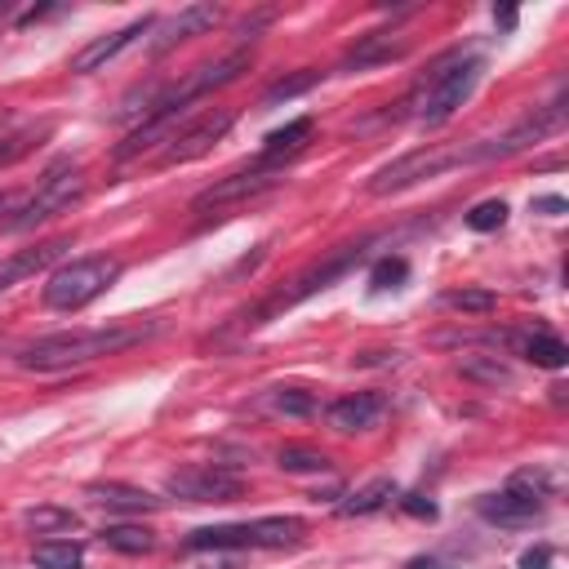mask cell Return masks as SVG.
<instances>
[{
    "label": "cell",
    "mask_w": 569,
    "mask_h": 569,
    "mask_svg": "<svg viewBox=\"0 0 569 569\" xmlns=\"http://www.w3.org/2000/svg\"><path fill=\"white\" fill-rule=\"evenodd\" d=\"M267 22H271V13H258V18H244L236 36H240V40H253V31H258V27H267Z\"/></svg>",
    "instance_id": "obj_36"
},
{
    "label": "cell",
    "mask_w": 569,
    "mask_h": 569,
    "mask_svg": "<svg viewBox=\"0 0 569 569\" xmlns=\"http://www.w3.org/2000/svg\"><path fill=\"white\" fill-rule=\"evenodd\" d=\"M453 164H467V151L462 147L458 151H449V147H418V151L391 160L387 169H378L369 178V196H396V191H405V187H413L422 178H436V173L453 169Z\"/></svg>",
    "instance_id": "obj_8"
},
{
    "label": "cell",
    "mask_w": 569,
    "mask_h": 569,
    "mask_svg": "<svg viewBox=\"0 0 569 569\" xmlns=\"http://www.w3.org/2000/svg\"><path fill=\"white\" fill-rule=\"evenodd\" d=\"M93 502H102V507H111V511H160L164 507V498H156V493H147V489H138V485H120V480H93L89 489H84Z\"/></svg>",
    "instance_id": "obj_18"
},
{
    "label": "cell",
    "mask_w": 569,
    "mask_h": 569,
    "mask_svg": "<svg viewBox=\"0 0 569 569\" xmlns=\"http://www.w3.org/2000/svg\"><path fill=\"white\" fill-rule=\"evenodd\" d=\"M236 124V111H227V107H218V111H204V116H196V120H187L173 138H169V147L160 151V164H187V160H200L227 129Z\"/></svg>",
    "instance_id": "obj_10"
},
{
    "label": "cell",
    "mask_w": 569,
    "mask_h": 569,
    "mask_svg": "<svg viewBox=\"0 0 569 569\" xmlns=\"http://www.w3.org/2000/svg\"><path fill=\"white\" fill-rule=\"evenodd\" d=\"M151 333H156V325H142V320L102 325V329H76V333H49V338L27 342L18 351V365L36 369V373H58V369H76V365H93L102 356L129 351V347L147 342Z\"/></svg>",
    "instance_id": "obj_1"
},
{
    "label": "cell",
    "mask_w": 569,
    "mask_h": 569,
    "mask_svg": "<svg viewBox=\"0 0 569 569\" xmlns=\"http://www.w3.org/2000/svg\"><path fill=\"white\" fill-rule=\"evenodd\" d=\"M458 373L485 387H511V369L498 356H458Z\"/></svg>",
    "instance_id": "obj_23"
},
{
    "label": "cell",
    "mask_w": 569,
    "mask_h": 569,
    "mask_svg": "<svg viewBox=\"0 0 569 569\" xmlns=\"http://www.w3.org/2000/svg\"><path fill=\"white\" fill-rule=\"evenodd\" d=\"M405 53H409V40H405V36H396V31H373V36H365L360 44H351V49L342 53L338 71H369V67H382V62L405 58Z\"/></svg>",
    "instance_id": "obj_16"
},
{
    "label": "cell",
    "mask_w": 569,
    "mask_h": 569,
    "mask_svg": "<svg viewBox=\"0 0 569 569\" xmlns=\"http://www.w3.org/2000/svg\"><path fill=\"white\" fill-rule=\"evenodd\" d=\"M71 249V240L67 236H58V240H44V244H36V249H22V253H13V258H4L0 262V293L4 289H13L18 280H27V276H36V271H44L53 258H62Z\"/></svg>",
    "instance_id": "obj_17"
},
{
    "label": "cell",
    "mask_w": 569,
    "mask_h": 569,
    "mask_svg": "<svg viewBox=\"0 0 569 569\" xmlns=\"http://www.w3.org/2000/svg\"><path fill=\"white\" fill-rule=\"evenodd\" d=\"M493 22H498L502 31H511V27H516V9H493Z\"/></svg>",
    "instance_id": "obj_39"
},
{
    "label": "cell",
    "mask_w": 569,
    "mask_h": 569,
    "mask_svg": "<svg viewBox=\"0 0 569 569\" xmlns=\"http://www.w3.org/2000/svg\"><path fill=\"white\" fill-rule=\"evenodd\" d=\"M284 182V169H271V164H249V169H240V173H227V178H218L213 187H204V191H196L191 196V213H218V209H231V204H240V200H253V196H262V191H271V187H280Z\"/></svg>",
    "instance_id": "obj_9"
},
{
    "label": "cell",
    "mask_w": 569,
    "mask_h": 569,
    "mask_svg": "<svg viewBox=\"0 0 569 569\" xmlns=\"http://www.w3.org/2000/svg\"><path fill=\"white\" fill-rule=\"evenodd\" d=\"M31 565H36V569H80V565H84V551H80V542L44 538V542L31 547Z\"/></svg>",
    "instance_id": "obj_22"
},
{
    "label": "cell",
    "mask_w": 569,
    "mask_h": 569,
    "mask_svg": "<svg viewBox=\"0 0 569 569\" xmlns=\"http://www.w3.org/2000/svg\"><path fill=\"white\" fill-rule=\"evenodd\" d=\"M387 413V400L378 396V391H356V396H342V400H333L329 405V427L333 431H369V427H378V418Z\"/></svg>",
    "instance_id": "obj_15"
},
{
    "label": "cell",
    "mask_w": 569,
    "mask_h": 569,
    "mask_svg": "<svg viewBox=\"0 0 569 569\" xmlns=\"http://www.w3.org/2000/svg\"><path fill=\"white\" fill-rule=\"evenodd\" d=\"M151 27H156V18H147V13H142V18H133L129 27H120V31H111V36H98V40H89V44H84V49L71 58V71H76V76L102 71L111 58H120V53H124V49H129L138 36H147Z\"/></svg>",
    "instance_id": "obj_12"
},
{
    "label": "cell",
    "mask_w": 569,
    "mask_h": 569,
    "mask_svg": "<svg viewBox=\"0 0 569 569\" xmlns=\"http://www.w3.org/2000/svg\"><path fill=\"white\" fill-rule=\"evenodd\" d=\"M542 498H547V476L542 471H516L507 480V489L498 493H485L476 502V511L489 520V525H507V529H520V525H533L542 516Z\"/></svg>",
    "instance_id": "obj_5"
},
{
    "label": "cell",
    "mask_w": 569,
    "mask_h": 569,
    "mask_svg": "<svg viewBox=\"0 0 569 569\" xmlns=\"http://www.w3.org/2000/svg\"><path fill=\"white\" fill-rule=\"evenodd\" d=\"M440 302L453 307V311H467V316H489L498 307V298L489 289H449Z\"/></svg>",
    "instance_id": "obj_28"
},
{
    "label": "cell",
    "mask_w": 569,
    "mask_h": 569,
    "mask_svg": "<svg viewBox=\"0 0 569 569\" xmlns=\"http://www.w3.org/2000/svg\"><path fill=\"white\" fill-rule=\"evenodd\" d=\"M405 276H409V262H405V258H382V262H373L369 284H373V289H396Z\"/></svg>",
    "instance_id": "obj_32"
},
{
    "label": "cell",
    "mask_w": 569,
    "mask_h": 569,
    "mask_svg": "<svg viewBox=\"0 0 569 569\" xmlns=\"http://www.w3.org/2000/svg\"><path fill=\"white\" fill-rule=\"evenodd\" d=\"M49 133H53V124L44 120V124H36V129H22V133L4 138V142H0V169H9L13 160H22L27 151H36V147H40V142H44Z\"/></svg>",
    "instance_id": "obj_26"
},
{
    "label": "cell",
    "mask_w": 569,
    "mask_h": 569,
    "mask_svg": "<svg viewBox=\"0 0 569 569\" xmlns=\"http://www.w3.org/2000/svg\"><path fill=\"white\" fill-rule=\"evenodd\" d=\"M222 22V9L218 4H187L182 13H173L164 27H160V36L151 40V53H169L173 44H182V40H191V36H204L209 27H218Z\"/></svg>",
    "instance_id": "obj_14"
},
{
    "label": "cell",
    "mask_w": 569,
    "mask_h": 569,
    "mask_svg": "<svg viewBox=\"0 0 569 569\" xmlns=\"http://www.w3.org/2000/svg\"><path fill=\"white\" fill-rule=\"evenodd\" d=\"M365 249H369V240H356V244H342L338 253H329L325 262H316L311 271H302L298 280H289V289H280V293H271L258 311H253V320L249 325H258V320H267V316H276V311H284V307H298L302 298H311L316 289H329L333 280H342L360 258H365Z\"/></svg>",
    "instance_id": "obj_6"
},
{
    "label": "cell",
    "mask_w": 569,
    "mask_h": 569,
    "mask_svg": "<svg viewBox=\"0 0 569 569\" xmlns=\"http://www.w3.org/2000/svg\"><path fill=\"white\" fill-rule=\"evenodd\" d=\"M22 525L31 533H71V529H80V516L71 507H31V511H22Z\"/></svg>",
    "instance_id": "obj_24"
},
{
    "label": "cell",
    "mask_w": 569,
    "mask_h": 569,
    "mask_svg": "<svg viewBox=\"0 0 569 569\" xmlns=\"http://www.w3.org/2000/svg\"><path fill=\"white\" fill-rule=\"evenodd\" d=\"M516 347H520L525 360H533L538 369H565V360H569V347H565L556 333H529V338H520Z\"/></svg>",
    "instance_id": "obj_21"
},
{
    "label": "cell",
    "mask_w": 569,
    "mask_h": 569,
    "mask_svg": "<svg viewBox=\"0 0 569 569\" xmlns=\"http://www.w3.org/2000/svg\"><path fill=\"white\" fill-rule=\"evenodd\" d=\"M98 538H102L111 551H124V556H142V551L156 547V533L142 529V525H107Z\"/></svg>",
    "instance_id": "obj_25"
},
{
    "label": "cell",
    "mask_w": 569,
    "mask_h": 569,
    "mask_svg": "<svg viewBox=\"0 0 569 569\" xmlns=\"http://www.w3.org/2000/svg\"><path fill=\"white\" fill-rule=\"evenodd\" d=\"M480 76H485V62H480L476 53H445V58L418 80V89L409 93L405 107H413V120H422V124H445V120L476 93Z\"/></svg>",
    "instance_id": "obj_2"
},
{
    "label": "cell",
    "mask_w": 569,
    "mask_h": 569,
    "mask_svg": "<svg viewBox=\"0 0 569 569\" xmlns=\"http://www.w3.org/2000/svg\"><path fill=\"white\" fill-rule=\"evenodd\" d=\"M565 124V107L560 102H547V107H533L520 124H511L502 138H489V142H476L467 147V164H485V160H507V156H520L538 142H547L556 129Z\"/></svg>",
    "instance_id": "obj_7"
},
{
    "label": "cell",
    "mask_w": 569,
    "mask_h": 569,
    "mask_svg": "<svg viewBox=\"0 0 569 569\" xmlns=\"http://www.w3.org/2000/svg\"><path fill=\"white\" fill-rule=\"evenodd\" d=\"M182 124H187V111H156V116H147V120L116 147V160H138V156H147V151H156V147H169V138H173Z\"/></svg>",
    "instance_id": "obj_13"
},
{
    "label": "cell",
    "mask_w": 569,
    "mask_h": 569,
    "mask_svg": "<svg viewBox=\"0 0 569 569\" xmlns=\"http://www.w3.org/2000/svg\"><path fill=\"white\" fill-rule=\"evenodd\" d=\"M400 507H405L409 516H418V520H436V502H431V498H422V493H405V498H400Z\"/></svg>",
    "instance_id": "obj_33"
},
{
    "label": "cell",
    "mask_w": 569,
    "mask_h": 569,
    "mask_svg": "<svg viewBox=\"0 0 569 569\" xmlns=\"http://www.w3.org/2000/svg\"><path fill=\"white\" fill-rule=\"evenodd\" d=\"M84 187H89V178H84L80 164H71V160L49 164L44 178L36 182V191L27 196L22 213L13 218V231H27V227H36V222H49L53 213H67V209L84 196Z\"/></svg>",
    "instance_id": "obj_4"
},
{
    "label": "cell",
    "mask_w": 569,
    "mask_h": 569,
    "mask_svg": "<svg viewBox=\"0 0 569 569\" xmlns=\"http://www.w3.org/2000/svg\"><path fill=\"white\" fill-rule=\"evenodd\" d=\"M124 262L111 258V253H93V258H76V262H62L49 284H44V307L53 311H80L89 307L93 298H102L116 280H120Z\"/></svg>",
    "instance_id": "obj_3"
},
{
    "label": "cell",
    "mask_w": 569,
    "mask_h": 569,
    "mask_svg": "<svg viewBox=\"0 0 569 569\" xmlns=\"http://www.w3.org/2000/svg\"><path fill=\"white\" fill-rule=\"evenodd\" d=\"M276 462H280L284 471H329V458H325L320 449H311V445H284V449L276 453Z\"/></svg>",
    "instance_id": "obj_29"
},
{
    "label": "cell",
    "mask_w": 569,
    "mask_h": 569,
    "mask_svg": "<svg viewBox=\"0 0 569 569\" xmlns=\"http://www.w3.org/2000/svg\"><path fill=\"white\" fill-rule=\"evenodd\" d=\"M271 409L284 413V418H311L316 413V396L302 391V387H276L271 391Z\"/></svg>",
    "instance_id": "obj_27"
},
{
    "label": "cell",
    "mask_w": 569,
    "mask_h": 569,
    "mask_svg": "<svg viewBox=\"0 0 569 569\" xmlns=\"http://www.w3.org/2000/svg\"><path fill=\"white\" fill-rule=\"evenodd\" d=\"M507 222V200H480L467 209V227L471 231H498Z\"/></svg>",
    "instance_id": "obj_31"
},
{
    "label": "cell",
    "mask_w": 569,
    "mask_h": 569,
    "mask_svg": "<svg viewBox=\"0 0 569 569\" xmlns=\"http://www.w3.org/2000/svg\"><path fill=\"white\" fill-rule=\"evenodd\" d=\"M405 569H445V560L440 556H413Z\"/></svg>",
    "instance_id": "obj_38"
},
{
    "label": "cell",
    "mask_w": 569,
    "mask_h": 569,
    "mask_svg": "<svg viewBox=\"0 0 569 569\" xmlns=\"http://www.w3.org/2000/svg\"><path fill=\"white\" fill-rule=\"evenodd\" d=\"M311 116H298V120H289L284 129H271L267 133V142H262V156H258V164H271V169H284V160H293L302 147H307V138H311Z\"/></svg>",
    "instance_id": "obj_19"
},
{
    "label": "cell",
    "mask_w": 569,
    "mask_h": 569,
    "mask_svg": "<svg viewBox=\"0 0 569 569\" xmlns=\"http://www.w3.org/2000/svg\"><path fill=\"white\" fill-rule=\"evenodd\" d=\"M316 80H320V71H298V76H284V80H276V84L262 93V107H276V102H284V98H298V93H307Z\"/></svg>",
    "instance_id": "obj_30"
},
{
    "label": "cell",
    "mask_w": 569,
    "mask_h": 569,
    "mask_svg": "<svg viewBox=\"0 0 569 569\" xmlns=\"http://www.w3.org/2000/svg\"><path fill=\"white\" fill-rule=\"evenodd\" d=\"M396 498V480H387V476H378V480H369V485H360L338 511L342 516H373V511H382L387 502Z\"/></svg>",
    "instance_id": "obj_20"
},
{
    "label": "cell",
    "mask_w": 569,
    "mask_h": 569,
    "mask_svg": "<svg viewBox=\"0 0 569 569\" xmlns=\"http://www.w3.org/2000/svg\"><path fill=\"white\" fill-rule=\"evenodd\" d=\"M22 204H27L22 191H4V196H0V222L9 227V213H22Z\"/></svg>",
    "instance_id": "obj_35"
},
{
    "label": "cell",
    "mask_w": 569,
    "mask_h": 569,
    "mask_svg": "<svg viewBox=\"0 0 569 569\" xmlns=\"http://www.w3.org/2000/svg\"><path fill=\"white\" fill-rule=\"evenodd\" d=\"M164 489L182 502H236L244 493V480L222 467H187V471H173Z\"/></svg>",
    "instance_id": "obj_11"
},
{
    "label": "cell",
    "mask_w": 569,
    "mask_h": 569,
    "mask_svg": "<svg viewBox=\"0 0 569 569\" xmlns=\"http://www.w3.org/2000/svg\"><path fill=\"white\" fill-rule=\"evenodd\" d=\"M533 209H538V213H565V200H560V196H538Z\"/></svg>",
    "instance_id": "obj_37"
},
{
    "label": "cell",
    "mask_w": 569,
    "mask_h": 569,
    "mask_svg": "<svg viewBox=\"0 0 569 569\" xmlns=\"http://www.w3.org/2000/svg\"><path fill=\"white\" fill-rule=\"evenodd\" d=\"M547 565H551V547L547 542H538V547H529L520 556V569H547Z\"/></svg>",
    "instance_id": "obj_34"
},
{
    "label": "cell",
    "mask_w": 569,
    "mask_h": 569,
    "mask_svg": "<svg viewBox=\"0 0 569 569\" xmlns=\"http://www.w3.org/2000/svg\"><path fill=\"white\" fill-rule=\"evenodd\" d=\"M4 13H13V4H9V0H0V18H4Z\"/></svg>",
    "instance_id": "obj_40"
}]
</instances>
